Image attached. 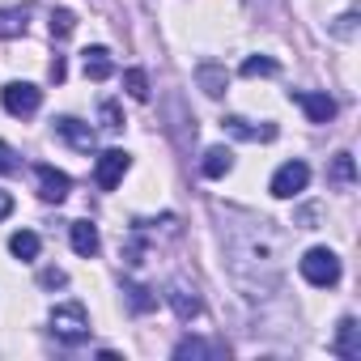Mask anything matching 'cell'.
I'll list each match as a JSON object with an SVG mask.
<instances>
[{
	"label": "cell",
	"instance_id": "30",
	"mask_svg": "<svg viewBox=\"0 0 361 361\" xmlns=\"http://www.w3.org/2000/svg\"><path fill=\"white\" fill-rule=\"evenodd\" d=\"M64 73H68V68H64V60L56 56V60H51V81H64Z\"/></svg>",
	"mask_w": 361,
	"mask_h": 361
},
{
	"label": "cell",
	"instance_id": "1",
	"mask_svg": "<svg viewBox=\"0 0 361 361\" xmlns=\"http://www.w3.org/2000/svg\"><path fill=\"white\" fill-rule=\"evenodd\" d=\"M230 276L247 289V298H268L281 281V234L264 217H234L221 226Z\"/></svg>",
	"mask_w": 361,
	"mask_h": 361
},
{
	"label": "cell",
	"instance_id": "25",
	"mask_svg": "<svg viewBox=\"0 0 361 361\" xmlns=\"http://www.w3.org/2000/svg\"><path fill=\"white\" fill-rule=\"evenodd\" d=\"M98 115H102V128H106V132H119V128H123V115H119V106H115V102H102V106H98Z\"/></svg>",
	"mask_w": 361,
	"mask_h": 361
},
{
	"label": "cell",
	"instance_id": "19",
	"mask_svg": "<svg viewBox=\"0 0 361 361\" xmlns=\"http://www.w3.org/2000/svg\"><path fill=\"white\" fill-rule=\"evenodd\" d=\"M9 251H13L18 259H26V264L39 259V234H35V230H18V234L9 238Z\"/></svg>",
	"mask_w": 361,
	"mask_h": 361
},
{
	"label": "cell",
	"instance_id": "27",
	"mask_svg": "<svg viewBox=\"0 0 361 361\" xmlns=\"http://www.w3.org/2000/svg\"><path fill=\"white\" fill-rule=\"evenodd\" d=\"M13 170H18V153L0 140V174H13Z\"/></svg>",
	"mask_w": 361,
	"mask_h": 361
},
{
	"label": "cell",
	"instance_id": "4",
	"mask_svg": "<svg viewBox=\"0 0 361 361\" xmlns=\"http://www.w3.org/2000/svg\"><path fill=\"white\" fill-rule=\"evenodd\" d=\"M306 183H310V166L306 161H285L276 174H272V183H268V192L276 196V200H293L298 192H306Z\"/></svg>",
	"mask_w": 361,
	"mask_h": 361
},
{
	"label": "cell",
	"instance_id": "15",
	"mask_svg": "<svg viewBox=\"0 0 361 361\" xmlns=\"http://www.w3.org/2000/svg\"><path fill=\"white\" fill-rule=\"evenodd\" d=\"M196 85H200L209 98H221L226 85H230V73H226L221 64H200V68H196Z\"/></svg>",
	"mask_w": 361,
	"mask_h": 361
},
{
	"label": "cell",
	"instance_id": "23",
	"mask_svg": "<svg viewBox=\"0 0 361 361\" xmlns=\"http://www.w3.org/2000/svg\"><path fill=\"white\" fill-rule=\"evenodd\" d=\"M123 293H128V302H132V310H136V314H145V310H153V306H157L153 289H145V285H128Z\"/></svg>",
	"mask_w": 361,
	"mask_h": 361
},
{
	"label": "cell",
	"instance_id": "8",
	"mask_svg": "<svg viewBox=\"0 0 361 361\" xmlns=\"http://www.w3.org/2000/svg\"><path fill=\"white\" fill-rule=\"evenodd\" d=\"M289 102H298L306 111L310 123H331L336 119V102L327 94H314V90H289Z\"/></svg>",
	"mask_w": 361,
	"mask_h": 361
},
{
	"label": "cell",
	"instance_id": "12",
	"mask_svg": "<svg viewBox=\"0 0 361 361\" xmlns=\"http://www.w3.org/2000/svg\"><path fill=\"white\" fill-rule=\"evenodd\" d=\"M331 348H336V357H344V361H361V323H357V319H340Z\"/></svg>",
	"mask_w": 361,
	"mask_h": 361
},
{
	"label": "cell",
	"instance_id": "3",
	"mask_svg": "<svg viewBox=\"0 0 361 361\" xmlns=\"http://www.w3.org/2000/svg\"><path fill=\"white\" fill-rule=\"evenodd\" d=\"M51 331H56L64 344H81V340H90V314H85V306H81V302H64V306H56V310H51Z\"/></svg>",
	"mask_w": 361,
	"mask_h": 361
},
{
	"label": "cell",
	"instance_id": "26",
	"mask_svg": "<svg viewBox=\"0 0 361 361\" xmlns=\"http://www.w3.org/2000/svg\"><path fill=\"white\" fill-rule=\"evenodd\" d=\"M39 285L43 289H60V285H68V276H64V268H43L39 272Z\"/></svg>",
	"mask_w": 361,
	"mask_h": 361
},
{
	"label": "cell",
	"instance_id": "24",
	"mask_svg": "<svg viewBox=\"0 0 361 361\" xmlns=\"http://www.w3.org/2000/svg\"><path fill=\"white\" fill-rule=\"evenodd\" d=\"M73 30H77V18H73L68 9H56V13H51V39H68Z\"/></svg>",
	"mask_w": 361,
	"mask_h": 361
},
{
	"label": "cell",
	"instance_id": "22",
	"mask_svg": "<svg viewBox=\"0 0 361 361\" xmlns=\"http://www.w3.org/2000/svg\"><path fill=\"white\" fill-rule=\"evenodd\" d=\"M281 73V64L272 60V56H251V60H243V77H276Z\"/></svg>",
	"mask_w": 361,
	"mask_h": 361
},
{
	"label": "cell",
	"instance_id": "6",
	"mask_svg": "<svg viewBox=\"0 0 361 361\" xmlns=\"http://www.w3.org/2000/svg\"><path fill=\"white\" fill-rule=\"evenodd\" d=\"M166 302H170V310L178 314V319H196L200 310H204V302H200V293H196V285L192 281H183V276H174L170 285H166Z\"/></svg>",
	"mask_w": 361,
	"mask_h": 361
},
{
	"label": "cell",
	"instance_id": "5",
	"mask_svg": "<svg viewBox=\"0 0 361 361\" xmlns=\"http://www.w3.org/2000/svg\"><path fill=\"white\" fill-rule=\"evenodd\" d=\"M0 102H5V111H9V115L26 119V115H35V111L43 106V90H39V85H30V81H9L5 90H0Z\"/></svg>",
	"mask_w": 361,
	"mask_h": 361
},
{
	"label": "cell",
	"instance_id": "11",
	"mask_svg": "<svg viewBox=\"0 0 361 361\" xmlns=\"http://www.w3.org/2000/svg\"><path fill=\"white\" fill-rule=\"evenodd\" d=\"M35 178H39V196H43L47 204H60V200H68V192H73V178H68L64 170H56V166H39Z\"/></svg>",
	"mask_w": 361,
	"mask_h": 361
},
{
	"label": "cell",
	"instance_id": "16",
	"mask_svg": "<svg viewBox=\"0 0 361 361\" xmlns=\"http://www.w3.org/2000/svg\"><path fill=\"white\" fill-rule=\"evenodd\" d=\"M200 170H204V178H226V174L234 170V153H230L226 145H213V149L204 153Z\"/></svg>",
	"mask_w": 361,
	"mask_h": 361
},
{
	"label": "cell",
	"instance_id": "29",
	"mask_svg": "<svg viewBox=\"0 0 361 361\" xmlns=\"http://www.w3.org/2000/svg\"><path fill=\"white\" fill-rule=\"evenodd\" d=\"M9 213H13V196H9V192H0V221H5Z\"/></svg>",
	"mask_w": 361,
	"mask_h": 361
},
{
	"label": "cell",
	"instance_id": "18",
	"mask_svg": "<svg viewBox=\"0 0 361 361\" xmlns=\"http://www.w3.org/2000/svg\"><path fill=\"white\" fill-rule=\"evenodd\" d=\"M226 348L221 344H209V340H178L174 344V357L178 361H188V357H221Z\"/></svg>",
	"mask_w": 361,
	"mask_h": 361
},
{
	"label": "cell",
	"instance_id": "17",
	"mask_svg": "<svg viewBox=\"0 0 361 361\" xmlns=\"http://www.w3.org/2000/svg\"><path fill=\"white\" fill-rule=\"evenodd\" d=\"M26 22H30V9H0V39H22L26 35Z\"/></svg>",
	"mask_w": 361,
	"mask_h": 361
},
{
	"label": "cell",
	"instance_id": "9",
	"mask_svg": "<svg viewBox=\"0 0 361 361\" xmlns=\"http://www.w3.org/2000/svg\"><path fill=\"white\" fill-rule=\"evenodd\" d=\"M221 128L234 136V140H251V145H268V140H276V123H255V119H243V115H226L221 119Z\"/></svg>",
	"mask_w": 361,
	"mask_h": 361
},
{
	"label": "cell",
	"instance_id": "10",
	"mask_svg": "<svg viewBox=\"0 0 361 361\" xmlns=\"http://www.w3.org/2000/svg\"><path fill=\"white\" fill-rule=\"evenodd\" d=\"M56 136H64L77 153H94V149H98V132H94L90 123L73 119V115H60V119H56Z\"/></svg>",
	"mask_w": 361,
	"mask_h": 361
},
{
	"label": "cell",
	"instance_id": "7",
	"mask_svg": "<svg viewBox=\"0 0 361 361\" xmlns=\"http://www.w3.org/2000/svg\"><path fill=\"white\" fill-rule=\"evenodd\" d=\"M128 166H132V157H128L123 149H106V153L98 157V166H94V183H98L102 192H115V188L123 183Z\"/></svg>",
	"mask_w": 361,
	"mask_h": 361
},
{
	"label": "cell",
	"instance_id": "20",
	"mask_svg": "<svg viewBox=\"0 0 361 361\" xmlns=\"http://www.w3.org/2000/svg\"><path fill=\"white\" fill-rule=\"evenodd\" d=\"M327 178H331V183H340V188H348L353 178H357L353 153H336V157H331V170H327Z\"/></svg>",
	"mask_w": 361,
	"mask_h": 361
},
{
	"label": "cell",
	"instance_id": "13",
	"mask_svg": "<svg viewBox=\"0 0 361 361\" xmlns=\"http://www.w3.org/2000/svg\"><path fill=\"white\" fill-rule=\"evenodd\" d=\"M81 68H85V77H90V81H111L115 60H111V51H106V47H85V51H81Z\"/></svg>",
	"mask_w": 361,
	"mask_h": 361
},
{
	"label": "cell",
	"instance_id": "14",
	"mask_svg": "<svg viewBox=\"0 0 361 361\" xmlns=\"http://www.w3.org/2000/svg\"><path fill=\"white\" fill-rule=\"evenodd\" d=\"M68 238H73V251H77L81 259H94L98 247H102V238H98V230H94L90 221H73V226H68Z\"/></svg>",
	"mask_w": 361,
	"mask_h": 361
},
{
	"label": "cell",
	"instance_id": "2",
	"mask_svg": "<svg viewBox=\"0 0 361 361\" xmlns=\"http://www.w3.org/2000/svg\"><path fill=\"white\" fill-rule=\"evenodd\" d=\"M298 268H302V276H306L314 289H331V285L340 281V259H336V251H327V247H310Z\"/></svg>",
	"mask_w": 361,
	"mask_h": 361
},
{
	"label": "cell",
	"instance_id": "28",
	"mask_svg": "<svg viewBox=\"0 0 361 361\" xmlns=\"http://www.w3.org/2000/svg\"><path fill=\"white\" fill-rule=\"evenodd\" d=\"M353 22H357V13H344V18L331 26V35H336V39H353Z\"/></svg>",
	"mask_w": 361,
	"mask_h": 361
},
{
	"label": "cell",
	"instance_id": "21",
	"mask_svg": "<svg viewBox=\"0 0 361 361\" xmlns=\"http://www.w3.org/2000/svg\"><path fill=\"white\" fill-rule=\"evenodd\" d=\"M123 90H128V98L149 102V77H145V68H128L123 73Z\"/></svg>",
	"mask_w": 361,
	"mask_h": 361
}]
</instances>
